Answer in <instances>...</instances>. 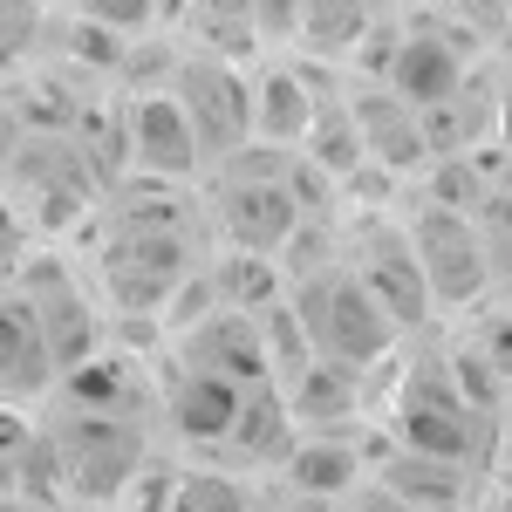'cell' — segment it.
Returning a JSON list of instances; mask_svg holds the SVG:
<instances>
[{
  "instance_id": "1",
  "label": "cell",
  "mask_w": 512,
  "mask_h": 512,
  "mask_svg": "<svg viewBox=\"0 0 512 512\" xmlns=\"http://www.w3.org/2000/svg\"><path fill=\"white\" fill-rule=\"evenodd\" d=\"M294 315L308 328V349L315 355H335V362H376V355L396 342L403 321L383 308V294L355 267H321V274H301L294 280Z\"/></svg>"
},
{
  "instance_id": "2",
  "label": "cell",
  "mask_w": 512,
  "mask_h": 512,
  "mask_svg": "<svg viewBox=\"0 0 512 512\" xmlns=\"http://www.w3.org/2000/svg\"><path fill=\"white\" fill-rule=\"evenodd\" d=\"M410 239H417V260L431 274L437 308H472L478 294L499 280L492 267V246L478 233V212H458V205H431L410 219Z\"/></svg>"
},
{
  "instance_id": "3",
  "label": "cell",
  "mask_w": 512,
  "mask_h": 512,
  "mask_svg": "<svg viewBox=\"0 0 512 512\" xmlns=\"http://www.w3.org/2000/svg\"><path fill=\"white\" fill-rule=\"evenodd\" d=\"M355 274L383 294V308H390L403 328H410V321H424V315L437 308L431 274H424V260H417V239H410V226H376V233L355 246Z\"/></svg>"
},
{
  "instance_id": "4",
  "label": "cell",
  "mask_w": 512,
  "mask_h": 512,
  "mask_svg": "<svg viewBox=\"0 0 512 512\" xmlns=\"http://www.w3.org/2000/svg\"><path fill=\"white\" fill-rule=\"evenodd\" d=\"M376 478H383L390 492H403L417 512H465L472 506V472H465L458 458H431V451L396 444Z\"/></svg>"
},
{
  "instance_id": "5",
  "label": "cell",
  "mask_w": 512,
  "mask_h": 512,
  "mask_svg": "<svg viewBox=\"0 0 512 512\" xmlns=\"http://www.w3.org/2000/svg\"><path fill=\"white\" fill-rule=\"evenodd\" d=\"M130 144H137V164H151V171H192L198 123H192V110H178L164 96H144L130 110Z\"/></svg>"
},
{
  "instance_id": "6",
  "label": "cell",
  "mask_w": 512,
  "mask_h": 512,
  "mask_svg": "<svg viewBox=\"0 0 512 512\" xmlns=\"http://www.w3.org/2000/svg\"><path fill=\"white\" fill-rule=\"evenodd\" d=\"M253 130L274 137V144H294V137L315 130V103H308V89H301L294 69H274V76L253 89Z\"/></svg>"
},
{
  "instance_id": "7",
  "label": "cell",
  "mask_w": 512,
  "mask_h": 512,
  "mask_svg": "<svg viewBox=\"0 0 512 512\" xmlns=\"http://www.w3.org/2000/svg\"><path fill=\"white\" fill-rule=\"evenodd\" d=\"M465 76V55L437 48V41H403V62H396V89L403 103H444Z\"/></svg>"
},
{
  "instance_id": "8",
  "label": "cell",
  "mask_w": 512,
  "mask_h": 512,
  "mask_svg": "<svg viewBox=\"0 0 512 512\" xmlns=\"http://www.w3.org/2000/svg\"><path fill=\"white\" fill-rule=\"evenodd\" d=\"M246 485L226 472H178V492H171V512H246Z\"/></svg>"
},
{
  "instance_id": "9",
  "label": "cell",
  "mask_w": 512,
  "mask_h": 512,
  "mask_svg": "<svg viewBox=\"0 0 512 512\" xmlns=\"http://www.w3.org/2000/svg\"><path fill=\"white\" fill-rule=\"evenodd\" d=\"M355 35H362V0H308L301 41H315V48H349Z\"/></svg>"
},
{
  "instance_id": "10",
  "label": "cell",
  "mask_w": 512,
  "mask_h": 512,
  "mask_svg": "<svg viewBox=\"0 0 512 512\" xmlns=\"http://www.w3.org/2000/svg\"><path fill=\"white\" fill-rule=\"evenodd\" d=\"M96 21H117V28H130V21H144L151 14V0H82Z\"/></svg>"
},
{
  "instance_id": "11",
  "label": "cell",
  "mask_w": 512,
  "mask_h": 512,
  "mask_svg": "<svg viewBox=\"0 0 512 512\" xmlns=\"http://www.w3.org/2000/svg\"><path fill=\"white\" fill-rule=\"evenodd\" d=\"M492 431H499V458L512 465V390H506V403H499V417H492Z\"/></svg>"
},
{
  "instance_id": "12",
  "label": "cell",
  "mask_w": 512,
  "mask_h": 512,
  "mask_svg": "<svg viewBox=\"0 0 512 512\" xmlns=\"http://www.w3.org/2000/svg\"><path fill=\"white\" fill-rule=\"evenodd\" d=\"M492 512H512V465H506V478H499V492H492Z\"/></svg>"
},
{
  "instance_id": "13",
  "label": "cell",
  "mask_w": 512,
  "mask_h": 512,
  "mask_svg": "<svg viewBox=\"0 0 512 512\" xmlns=\"http://www.w3.org/2000/svg\"><path fill=\"white\" fill-rule=\"evenodd\" d=\"M499 123H506V144H512V69H506V96H499Z\"/></svg>"
},
{
  "instance_id": "14",
  "label": "cell",
  "mask_w": 512,
  "mask_h": 512,
  "mask_svg": "<svg viewBox=\"0 0 512 512\" xmlns=\"http://www.w3.org/2000/svg\"><path fill=\"white\" fill-rule=\"evenodd\" d=\"M205 7H219V14H253L260 0H205Z\"/></svg>"
},
{
  "instance_id": "15",
  "label": "cell",
  "mask_w": 512,
  "mask_h": 512,
  "mask_svg": "<svg viewBox=\"0 0 512 512\" xmlns=\"http://www.w3.org/2000/svg\"><path fill=\"white\" fill-rule=\"evenodd\" d=\"M246 512H280V506H274V499H253V506H246Z\"/></svg>"
}]
</instances>
